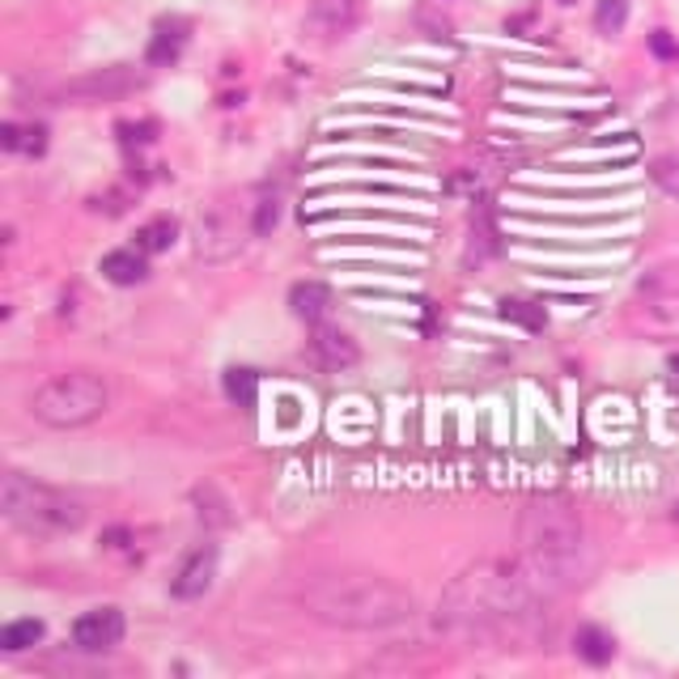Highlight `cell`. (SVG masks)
I'll return each instance as SVG.
<instances>
[{
	"label": "cell",
	"mask_w": 679,
	"mask_h": 679,
	"mask_svg": "<svg viewBox=\"0 0 679 679\" xmlns=\"http://www.w3.org/2000/svg\"><path fill=\"white\" fill-rule=\"evenodd\" d=\"M553 586L526 560H484L459 573L438 603L441 633L497 645L506 638H539L548 620Z\"/></svg>",
	"instance_id": "1"
},
{
	"label": "cell",
	"mask_w": 679,
	"mask_h": 679,
	"mask_svg": "<svg viewBox=\"0 0 679 679\" xmlns=\"http://www.w3.org/2000/svg\"><path fill=\"white\" fill-rule=\"evenodd\" d=\"M519 544L522 560L553 586V591H578L595 578L599 569V548L586 531L582 514L560 501V497H539L519 514Z\"/></svg>",
	"instance_id": "2"
},
{
	"label": "cell",
	"mask_w": 679,
	"mask_h": 679,
	"mask_svg": "<svg viewBox=\"0 0 679 679\" xmlns=\"http://www.w3.org/2000/svg\"><path fill=\"white\" fill-rule=\"evenodd\" d=\"M302 607L319 625L353 629V633H378L400 629L416 616V595L378 573H319L302 586Z\"/></svg>",
	"instance_id": "3"
},
{
	"label": "cell",
	"mask_w": 679,
	"mask_h": 679,
	"mask_svg": "<svg viewBox=\"0 0 679 679\" xmlns=\"http://www.w3.org/2000/svg\"><path fill=\"white\" fill-rule=\"evenodd\" d=\"M0 514L26 535L51 539V535H73L85 526V501L64 488H51L43 480L26 476V472H4Z\"/></svg>",
	"instance_id": "4"
},
{
	"label": "cell",
	"mask_w": 679,
	"mask_h": 679,
	"mask_svg": "<svg viewBox=\"0 0 679 679\" xmlns=\"http://www.w3.org/2000/svg\"><path fill=\"white\" fill-rule=\"evenodd\" d=\"M111 403V391L98 374L89 369H73V374H56L51 383H43L31 400L35 421L51 425V429H81L89 421H98Z\"/></svg>",
	"instance_id": "5"
},
{
	"label": "cell",
	"mask_w": 679,
	"mask_h": 679,
	"mask_svg": "<svg viewBox=\"0 0 679 679\" xmlns=\"http://www.w3.org/2000/svg\"><path fill=\"white\" fill-rule=\"evenodd\" d=\"M145 81L149 77L141 69H132V64H107V69H89L81 77L64 81L60 98H69V102H116V98L145 89Z\"/></svg>",
	"instance_id": "6"
},
{
	"label": "cell",
	"mask_w": 679,
	"mask_h": 679,
	"mask_svg": "<svg viewBox=\"0 0 679 679\" xmlns=\"http://www.w3.org/2000/svg\"><path fill=\"white\" fill-rule=\"evenodd\" d=\"M242 251V221L230 204H208L196 217V255L208 264H226Z\"/></svg>",
	"instance_id": "7"
},
{
	"label": "cell",
	"mask_w": 679,
	"mask_h": 679,
	"mask_svg": "<svg viewBox=\"0 0 679 679\" xmlns=\"http://www.w3.org/2000/svg\"><path fill=\"white\" fill-rule=\"evenodd\" d=\"M629 327L645 340H679V293L676 289H645L629 311Z\"/></svg>",
	"instance_id": "8"
},
{
	"label": "cell",
	"mask_w": 679,
	"mask_h": 679,
	"mask_svg": "<svg viewBox=\"0 0 679 679\" xmlns=\"http://www.w3.org/2000/svg\"><path fill=\"white\" fill-rule=\"evenodd\" d=\"M123 633H128V620L120 607H94L73 620V645L81 654H107L120 645Z\"/></svg>",
	"instance_id": "9"
},
{
	"label": "cell",
	"mask_w": 679,
	"mask_h": 679,
	"mask_svg": "<svg viewBox=\"0 0 679 679\" xmlns=\"http://www.w3.org/2000/svg\"><path fill=\"white\" fill-rule=\"evenodd\" d=\"M361 17V0H315L311 13L302 17V35H311L315 43H331L340 35H349Z\"/></svg>",
	"instance_id": "10"
},
{
	"label": "cell",
	"mask_w": 679,
	"mask_h": 679,
	"mask_svg": "<svg viewBox=\"0 0 679 679\" xmlns=\"http://www.w3.org/2000/svg\"><path fill=\"white\" fill-rule=\"evenodd\" d=\"M213 578H217V544H201V548L187 553L179 573L170 578V595L183 603L204 599L213 591Z\"/></svg>",
	"instance_id": "11"
},
{
	"label": "cell",
	"mask_w": 679,
	"mask_h": 679,
	"mask_svg": "<svg viewBox=\"0 0 679 679\" xmlns=\"http://www.w3.org/2000/svg\"><path fill=\"white\" fill-rule=\"evenodd\" d=\"M311 361L327 369V374H340V369H353L361 361L357 340L340 327H327V323H315V336H311Z\"/></svg>",
	"instance_id": "12"
},
{
	"label": "cell",
	"mask_w": 679,
	"mask_h": 679,
	"mask_svg": "<svg viewBox=\"0 0 679 679\" xmlns=\"http://www.w3.org/2000/svg\"><path fill=\"white\" fill-rule=\"evenodd\" d=\"M336 306V293L323 284V280H298L289 289V311L302 323H323Z\"/></svg>",
	"instance_id": "13"
},
{
	"label": "cell",
	"mask_w": 679,
	"mask_h": 679,
	"mask_svg": "<svg viewBox=\"0 0 679 679\" xmlns=\"http://www.w3.org/2000/svg\"><path fill=\"white\" fill-rule=\"evenodd\" d=\"M102 277L111 284H141L149 277V264H145V251L141 246H123V251H107L102 255Z\"/></svg>",
	"instance_id": "14"
},
{
	"label": "cell",
	"mask_w": 679,
	"mask_h": 679,
	"mask_svg": "<svg viewBox=\"0 0 679 679\" xmlns=\"http://www.w3.org/2000/svg\"><path fill=\"white\" fill-rule=\"evenodd\" d=\"M573 654H578L582 663H591V667H607V663L616 658V638H611L603 625H582V629L573 633Z\"/></svg>",
	"instance_id": "15"
},
{
	"label": "cell",
	"mask_w": 679,
	"mask_h": 679,
	"mask_svg": "<svg viewBox=\"0 0 679 679\" xmlns=\"http://www.w3.org/2000/svg\"><path fill=\"white\" fill-rule=\"evenodd\" d=\"M221 387H226V400L234 403V408H242V412H251L259 403V374L246 369V365H230L226 378H221Z\"/></svg>",
	"instance_id": "16"
},
{
	"label": "cell",
	"mask_w": 679,
	"mask_h": 679,
	"mask_svg": "<svg viewBox=\"0 0 679 679\" xmlns=\"http://www.w3.org/2000/svg\"><path fill=\"white\" fill-rule=\"evenodd\" d=\"M43 638H47V625L35 620V616L9 620V625L0 629V650H4V654H26V650H35Z\"/></svg>",
	"instance_id": "17"
},
{
	"label": "cell",
	"mask_w": 679,
	"mask_h": 679,
	"mask_svg": "<svg viewBox=\"0 0 679 679\" xmlns=\"http://www.w3.org/2000/svg\"><path fill=\"white\" fill-rule=\"evenodd\" d=\"M174 242H179V221H174V217H154L149 226L136 230V246H141L145 255H161V251H170Z\"/></svg>",
	"instance_id": "18"
},
{
	"label": "cell",
	"mask_w": 679,
	"mask_h": 679,
	"mask_svg": "<svg viewBox=\"0 0 679 679\" xmlns=\"http://www.w3.org/2000/svg\"><path fill=\"white\" fill-rule=\"evenodd\" d=\"M196 514H201L204 526H230L234 514H230V501L217 493V488H196Z\"/></svg>",
	"instance_id": "19"
},
{
	"label": "cell",
	"mask_w": 679,
	"mask_h": 679,
	"mask_svg": "<svg viewBox=\"0 0 679 679\" xmlns=\"http://www.w3.org/2000/svg\"><path fill=\"white\" fill-rule=\"evenodd\" d=\"M183 43H187L183 26H174V31L158 26V35H154V43H149V64H174L179 51H183Z\"/></svg>",
	"instance_id": "20"
},
{
	"label": "cell",
	"mask_w": 679,
	"mask_h": 679,
	"mask_svg": "<svg viewBox=\"0 0 679 679\" xmlns=\"http://www.w3.org/2000/svg\"><path fill=\"white\" fill-rule=\"evenodd\" d=\"M625 22H629V0H599L595 4V31L599 35H620L625 31Z\"/></svg>",
	"instance_id": "21"
},
{
	"label": "cell",
	"mask_w": 679,
	"mask_h": 679,
	"mask_svg": "<svg viewBox=\"0 0 679 679\" xmlns=\"http://www.w3.org/2000/svg\"><path fill=\"white\" fill-rule=\"evenodd\" d=\"M501 319L522 323L526 331H539V327L548 323V315H544V306H531V302H519V298H506V302H501Z\"/></svg>",
	"instance_id": "22"
},
{
	"label": "cell",
	"mask_w": 679,
	"mask_h": 679,
	"mask_svg": "<svg viewBox=\"0 0 679 679\" xmlns=\"http://www.w3.org/2000/svg\"><path fill=\"white\" fill-rule=\"evenodd\" d=\"M650 179H654V187H658V192L679 196V154H667V158L650 161Z\"/></svg>",
	"instance_id": "23"
},
{
	"label": "cell",
	"mask_w": 679,
	"mask_h": 679,
	"mask_svg": "<svg viewBox=\"0 0 679 679\" xmlns=\"http://www.w3.org/2000/svg\"><path fill=\"white\" fill-rule=\"evenodd\" d=\"M277 226H280V196H259V204H255V217H251V234L268 239Z\"/></svg>",
	"instance_id": "24"
},
{
	"label": "cell",
	"mask_w": 679,
	"mask_h": 679,
	"mask_svg": "<svg viewBox=\"0 0 679 679\" xmlns=\"http://www.w3.org/2000/svg\"><path fill=\"white\" fill-rule=\"evenodd\" d=\"M650 51L658 60H679V39L671 31H650Z\"/></svg>",
	"instance_id": "25"
},
{
	"label": "cell",
	"mask_w": 679,
	"mask_h": 679,
	"mask_svg": "<svg viewBox=\"0 0 679 679\" xmlns=\"http://www.w3.org/2000/svg\"><path fill=\"white\" fill-rule=\"evenodd\" d=\"M43 149H47V128H43V123L22 128V149H17V154H31V158H39Z\"/></svg>",
	"instance_id": "26"
},
{
	"label": "cell",
	"mask_w": 679,
	"mask_h": 679,
	"mask_svg": "<svg viewBox=\"0 0 679 679\" xmlns=\"http://www.w3.org/2000/svg\"><path fill=\"white\" fill-rule=\"evenodd\" d=\"M0 145H4L9 154H17V149H22V128H17V123H4V128H0Z\"/></svg>",
	"instance_id": "27"
},
{
	"label": "cell",
	"mask_w": 679,
	"mask_h": 679,
	"mask_svg": "<svg viewBox=\"0 0 679 679\" xmlns=\"http://www.w3.org/2000/svg\"><path fill=\"white\" fill-rule=\"evenodd\" d=\"M671 374H679V353L671 357Z\"/></svg>",
	"instance_id": "28"
},
{
	"label": "cell",
	"mask_w": 679,
	"mask_h": 679,
	"mask_svg": "<svg viewBox=\"0 0 679 679\" xmlns=\"http://www.w3.org/2000/svg\"><path fill=\"white\" fill-rule=\"evenodd\" d=\"M560 4H578V0H560Z\"/></svg>",
	"instance_id": "29"
},
{
	"label": "cell",
	"mask_w": 679,
	"mask_h": 679,
	"mask_svg": "<svg viewBox=\"0 0 679 679\" xmlns=\"http://www.w3.org/2000/svg\"><path fill=\"white\" fill-rule=\"evenodd\" d=\"M676 519H679V510H676Z\"/></svg>",
	"instance_id": "30"
}]
</instances>
